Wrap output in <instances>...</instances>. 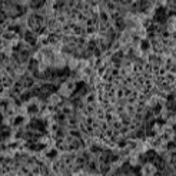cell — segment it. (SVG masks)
Returning a JSON list of instances; mask_svg holds the SVG:
<instances>
[{
    "mask_svg": "<svg viewBox=\"0 0 176 176\" xmlns=\"http://www.w3.org/2000/svg\"><path fill=\"white\" fill-rule=\"evenodd\" d=\"M155 168L152 166V165H146L143 168V175H146V176H152V175H155Z\"/></svg>",
    "mask_w": 176,
    "mask_h": 176,
    "instance_id": "6da1fadb",
    "label": "cell"
}]
</instances>
